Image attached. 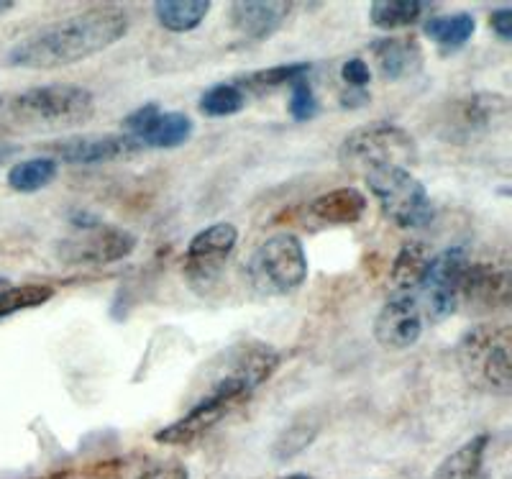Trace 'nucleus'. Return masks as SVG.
<instances>
[{"instance_id":"10","label":"nucleus","mask_w":512,"mask_h":479,"mask_svg":"<svg viewBox=\"0 0 512 479\" xmlns=\"http://www.w3.org/2000/svg\"><path fill=\"white\" fill-rule=\"evenodd\" d=\"M510 121V100L497 93H474L456 100L446 118L448 139L472 141L502 129Z\"/></svg>"},{"instance_id":"26","label":"nucleus","mask_w":512,"mask_h":479,"mask_svg":"<svg viewBox=\"0 0 512 479\" xmlns=\"http://www.w3.org/2000/svg\"><path fill=\"white\" fill-rule=\"evenodd\" d=\"M246 106V93L233 85V82H221V85H213V88L205 90L200 95V111L210 118H223L233 116V113L244 111Z\"/></svg>"},{"instance_id":"36","label":"nucleus","mask_w":512,"mask_h":479,"mask_svg":"<svg viewBox=\"0 0 512 479\" xmlns=\"http://www.w3.org/2000/svg\"><path fill=\"white\" fill-rule=\"evenodd\" d=\"M8 287H11V282H8L6 277H0V293H3V290H8Z\"/></svg>"},{"instance_id":"8","label":"nucleus","mask_w":512,"mask_h":479,"mask_svg":"<svg viewBox=\"0 0 512 479\" xmlns=\"http://www.w3.org/2000/svg\"><path fill=\"white\" fill-rule=\"evenodd\" d=\"M466 267H469V257L461 246L446 249L431 259L428 272L418 287L420 298L415 295L431 323H441L456 313V308L461 305V282H464Z\"/></svg>"},{"instance_id":"7","label":"nucleus","mask_w":512,"mask_h":479,"mask_svg":"<svg viewBox=\"0 0 512 479\" xmlns=\"http://www.w3.org/2000/svg\"><path fill=\"white\" fill-rule=\"evenodd\" d=\"M364 182L377 198L379 208L400 228H423L433 221L431 195L425 193L423 182L413 170L402 167H382L364 175Z\"/></svg>"},{"instance_id":"3","label":"nucleus","mask_w":512,"mask_h":479,"mask_svg":"<svg viewBox=\"0 0 512 479\" xmlns=\"http://www.w3.org/2000/svg\"><path fill=\"white\" fill-rule=\"evenodd\" d=\"M338 159L346 170L359 172L361 177L382 167L413 170L418 164V144L395 123H369L346 136Z\"/></svg>"},{"instance_id":"5","label":"nucleus","mask_w":512,"mask_h":479,"mask_svg":"<svg viewBox=\"0 0 512 479\" xmlns=\"http://www.w3.org/2000/svg\"><path fill=\"white\" fill-rule=\"evenodd\" d=\"M280 367V351L262 341H246L223 351L210 367L205 392H221L241 403L254 395Z\"/></svg>"},{"instance_id":"32","label":"nucleus","mask_w":512,"mask_h":479,"mask_svg":"<svg viewBox=\"0 0 512 479\" xmlns=\"http://www.w3.org/2000/svg\"><path fill=\"white\" fill-rule=\"evenodd\" d=\"M139 479H190V477H187L185 464L169 459V462H159L154 464V467H149Z\"/></svg>"},{"instance_id":"2","label":"nucleus","mask_w":512,"mask_h":479,"mask_svg":"<svg viewBox=\"0 0 512 479\" xmlns=\"http://www.w3.org/2000/svg\"><path fill=\"white\" fill-rule=\"evenodd\" d=\"M6 113L11 121L24 123L29 129H67L93 118L95 98L80 85L54 82L13 95L6 103Z\"/></svg>"},{"instance_id":"28","label":"nucleus","mask_w":512,"mask_h":479,"mask_svg":"<svg viewBox=\"0 0 512 479\" xmlns=\"http://www.w3.org/2000/svg\"><path fill=\"white\" fill-rule=\"evenodd\" d=\"M54 298V290L49 285H21L8 287L0 293V318H8L18 310L36 308Z\"/></svg>"},{"instance_id":"34","label":"nucleus","mask_w":512,"mask_h":479,"mask_svg":"<svg viewBox=\"0 0 512 479\" xmlns=\"http://www.w3.org/2000/svg\"><path fill=\"white\" fill-rule=\"evenodd\" d=\"M13 8L11 0H0V13H8Z\"/></svg>"},{"instance_id":"19","label":"nucleus","mask_w":512,"mask_h":479,"mask_svg":"<svg viewBox=\"0 0 512 479\" xmlns=\"http://www.w3.org/2000/svg\"><path fill=\"white\" fill-rule=\"evenodd\" d=\"M367 213V198L356 187H338L310 203V216L331 226H351Z\"/></svg>"},{"instance_id":"16","label":"nucleus","mask_w":512,"mask_h":479,"mask_svg":"<svg viewBox=\"0 0 512 479\" xmlns=\"http://www.w3.org/2000/svg\"><path fill=\"white\" fill-rule=\"evenodd\" d=\"M44 149L52 154V159L57 164H103L128 157V154H134L139 147L126 134H85L52 141Z\"/></svg>"},{"instance_id":"33","label":"nucleus","mask_w":512,"mask_h":479,"mask_svg":"<svg viewBox=\"0 0 512 479\" xmlns=\"http://www.w3.org/2000/svg\"><path fill=\"white\" fill-rule=\"evenodd\" d=\"M489 26H492V31H495L502 41H510L512 39V11L510 8H497V11L492 13V18H489Z\"/></svg>"},{"instance_id":"30","label":"nucleus","mask_w":512,"mask_h":479,"mask_svg":"<svg viewBox=\"0 0 512 479\" xmlns=\"http://www.w3.org/2000/svg\"><path fill=\"white\" fill-rule=\"evenodd\" d=\"M341 77H344V82L351 90H364L369 85V80H372V70H369V65L364 59L354 57L349 59V62H344Z\"/></svg>"},{"instance_id":"25","label":"nucleus","mask_w":512,"mask_h":479,"mask_svg":"<svg viewBox=\"0 0 512 479\" xmlns=\"http://www.w3.org/2000/svg\"><path fill=\"white\" fill-rule=\"evenodd\" d=\"M423 13V0H379L369 8V18L379 29H402V26L415 24Z\"/></svg>"},{"instance_id":"15","label":"nucleus","mask_w":512,"mask_h":479,"mask_svg":"<svg viewBox=\"0 0 512 479\" xmlns=\"http://www.w3.org/2000/svg\"><path fill=\"white\" fill-rule=\"evenodd\" d=\"M423 333V310L415 295H392L374 321V339L382 349H410Z\"/></svg>"},{"instance_id":"20","label":"nucleus","mask_w":512,"mask_h":479,"mask_svg":"<svg viewBox=\"0 0 512 479\" xmlns=\"http://www.w3.org/2000/svg\"><path fill=\"white\" fill-rule=\"evenodd\" d=\"M431 259V246L425 241H410V244L402 246L390 269L392 295H413L423 282Z\"/></svg>"},{"instance_id":"31","label":"nucleus","mask_w":512,"mask_h":479,"mask_svg":"<svg viewBox=\"0 0 512 479\" xmlns=\"http://www.w3.org/2000/svg\"><path fill=\"white\" fill-rule=\"evenodd\" d=\"M315 439V426H308V423H295V426L290 428V431H285V436L280 439V444H277V454H285L287 446L292 444V441H297V451H303L305 446L310 444V441Z\"/></svg>"},{"instance_id":"35","label":"nucleus","mask_w":512,"mask_h":479,"mask_svg":"<svg viewBox=\"0 0 512 479\" xmlns=\"http://www.w3.org/2000/svg\"><path fill=\"white\" fill-rule=\"evenodd\" d=\"M282 479H313V477H308V474H287V477Z\"/></svg>"},{"instance_id":"13","label":"nucleus","mask_w":512,"mask_h":479,"mask_svg":"<svg viewBox=\"0 0 512 479\" xmlns=\"http://www.w3.org/2000/svg\"><path fill=\"white\" fill-rule=\"evenodd\" d=\"M241 400L228 398L221 392H205L198 403L192 405L180 421L169 423L167 428L154 433V441L164 446H190L195 441H200L203 436H208L223 418L233 413L236 408H241Z\"/></svg>"},{"instance_id":"14","label":"nucleus","mask_w":512,"mask_h":479,"mask_svg":"<svg viewBox=\"0 0 512 479\" xmlns=\"http://www.w3.org/2000/svg\"><path fill=\"white\" fill-rule=\"evenodd\" d=\"M510 267L507 262H469L464 282H461V300L474 313H492L510 305Z\"/></svg>"},{"instance_id":"22","label":"nucleus","mask_w":512,"mask_h":479,"mask_svg":"<svg viewBox=\"0 0 512 479\" xmlns=\"http://www.w3.org/2000/svg\"><path fill=\"white\" fill-rule=\"evenodd\" d=\"M210 13L208 0H159L154 3V16L172 34L195 31Z\"/></svg>"},{"instance_id":"23","label":"nucleus","mask_w":512,"mask_h":479,"mask_svg":"<svg viewBox=\"0 0 512 479\" xmlns=\"http://www.w3.org/2000/svg\"><path fill=\"white\" fill-rule=\"evenodd\" d=\"M425 36H431L443 52H456L472 39L477 31V21L472 13H451V16H433L423 26Z\"/></svg>"},{"instance_id":"4","label":"nucleus","mask_w":512,"mask_h":479,"mask_svg":"<svg viewBox=\"0 0 512 479\" xmlns=\"http://www.w3.org/2000/svg\"><path fill=\"white\" fill-rule=\"evenodd\" d=\"M461 374L466 382L482 392H500L507 395L512 387L510 364V328L507 326H479L464 333L456 346Z\"/></svg>"},{"instance_id":"11","label":"nucleus","mask_w":512,"mask_h":479,"mask_svg":"<svg viewBox=\"0 0 512 479\" xmlns=\"http://www.w3.org/2000/svg\"><path fill=\"white\" fill-rule=\"evenodd\" d=\"M239 231L233 223H213L192 236L185 254L187 280L195 287H210L221 275L223 264L236 249Z\"/></svg>"},{"instance_id":"21","label":"nucleus","mask_w":512,"mask_h":479,"mask_svg":"<svg viewBox=\"0 0 512 479\" xmlns=\"http://www.w3.org/2000/svg\"><path fill=\"white\" fill-rule=\"evenodd\" d=\"M487 449L489 436L487 433H479L472 441H466L461 449H456L448 459H443L441 467L433 472L431 479H479L482 477Z\"/></svg>"},{"instance_id":"17","label":"nucleus","mask_w":512,"mask_h":479,"mask_svg":"<svg viewBox=\"0 0 512 479\" xmlns=\"http://www.w3.org/2000/svg\"><path fill=\"white\" fill-rule=\"evenodd\" d=\"M292 13V3H264V0H249V3H233L228 18H231L233 29L251 41L269 39L274 31L280 29Z\"/></svg>"},{"instance_id":"18","label":"nucleus","mask_w":512,"mask_h":479,"mask_svg":"<svg viewBox=\"0 0 512 479\" xmlns=\"http://www.w3.org/2000/svg\"><path fill=\"white\" fill-rule=\"evenodd\" d=\"M372 57L384 80H402V77L418 72L423 65V52H420L418 41L397 39V36L372 41Z\"/></svg>"},{"instance_id":"6","label":"nucleus","mask_w":512,"mask_h":479,"mask_svg":"<svg viewBox=\"0 0 512 479\" xmlns=\"http://www.w3.org/2000/svg\"><path fill=\"white\" fill-rule=\"evenodd\" d=\"M249 280L256 293L290 295L308 280V257L295 234H277L256 246L249 259Z\"/></svg>"},{"instance_id":"24","label":"nucleus","mask_w":512,"mask_h":479,"mask_svg":"<svg viewBox=\"0 0 512 479\" xmlns=\"http://www.w3.org/2000/svg\"><path fill=\"white\" fill-rule=\"evenodd\" d=\"M57 170L59 164L52 157L26 159V162L13 164L11 172H8V185L16 193H36V190H44L57 177Z\"/></svg>"},{"instance_id":"29","label":"nucleus","mask_w":512,"mask_h":479,"mask_svg":"<svg viewBox=\"0 0 512 479\" xmlns=\"http://www.w3.org/2000/svg\"><path fill=\"white\" fill-rule=\"evenodd\" d=\"M320 111V103L315 98L313 85L308 82V77L303 80H297L290 85V116L292 121L303 123V121H313Z\"/></svg>"},{"instance_id":"12","label":"nucleus","mask_w":512,"mask_h":479,"mask_svg":"<svg viewBox=\"0 0 512 479\" xmlns=\"http://www.w3.org/2000/svg\"><path fill=\"white\" fill-rule=\"evenodd\" d=\"M123 126H126V136H131L139 149H177L195 131L190 116L177 111H159L157 103H146L139 111L128 113Z\"/></svg>"},{"instance_id":"9","label":"nucleus","mask_w":512,"mask_h":479,"mask_svg":"<svg viewBox=\"0 0 512 479\" xmlns=\"http://www.w3.org/2000/svg\"><path fill=\"white\" fill-rule=\"evenodd\" d=\"M136 249V236L126 228L95 223L75 228V234L57 244V254L67 264H113Z\"/></svg>"},{"instance_id":"27","label":"nucleus","mask_w":512,"mask_h":479,"mask_svg":"<svg viewBox=\"0 0 512 479\" xmlns=\"http://www.w3.org/2000/svg\"><path fill=\"white\" fill-rule=\"evenodd\" d=\"M310 70H313V67H310L308 62H292V65L269 67V70H259L246 75L244 88L256 90V93H264V90L282 88V85H292V82L303 80V77L310 75Z\"/></svg>"},{"instance_id":"1","label":"nucleus","mask_w":512,"mask_h":479,"mask_svg":"<svg viewBox=\"0 0 512 479\" xmlns=\"http://www.w3.org/2000/svg\"><path fill=\"white\" fill-rule=\"evenodd\" d=\"M128 31V13L116 6H98L54 21L21 39L8 52L13 67L57 70L113 47Z\"/></svg>"}]
</instances>
